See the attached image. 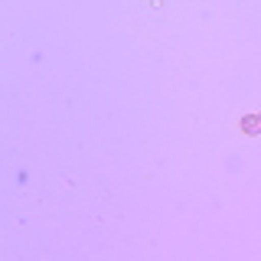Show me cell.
Here are the masks:
<instances>
[{
  "label": "cell",
  "mask_w": 261,
  "mask_h": 261,
  "mask_svg": "<svg viewBox=\"0 0 261 261\" xmlns=\"http://www.w3.org/2000/svg\"><path fill=\"white\" fill-rule=\"evenodd\" d=\"M242 130L251 134V137L261 134V114H245V118H242Z\"/></svg>",
  "instance_id": "cell-1"
}]
</instances>
